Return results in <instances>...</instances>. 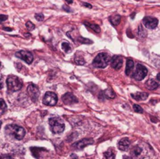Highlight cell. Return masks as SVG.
<instances>
[{
	"mask_svg": "<svg viewBox=\"0 0 160 159\" xmlns=\"http://www.w3.org/2000/svg\"><path fill=\"white\" fill-rule=\"evenodd\" d=\"M134 110L135 112H138V113H143L144 112V110L141 107L140 105H138V104H134Z\"/></svg>",
	"mask_w": 160,
	"mask_h": 159,
	"instance_id": "cell-25",
	"label": "cell"
},
{
	"mask_svg": "<svg viewBox=\"0 0 160 159\" xmlns=\"http://www.w3.org/2000/svg\"><path fill=\"white\" fill-rule=\"evenodd\" d=\"M49 127L51 131L53 133H61L64 131L65 124L63 122V119L60 117H52L48 119Z\"/></svg>",
	"mask_w": 160,
	"mask_h": 159,
	"instance_id": "cell-2",
	"label": "cell"
},
{
	"mask_svg": "<svg viewBox=\"0 0 160 159\" xmlns=\"http://www.w3.org/2000/svg\"><path fill=\"white\" fill-rule=\"evenodd\" d=\"M2 159H13L10 155H3Z\"/></svg>",
	"mask_w": 160,
	"mask_h": 159,
	"instance_id": "cell-32",
	"label": "cell"
},
{
	"mask_svg": "<svg viewBox=\"0 0 160 159\" xmlns=\"http://www.w3.org/2000/svg\"><path fill=\"white\" fill-rule=\"evenodd\" d=\"M93 143H94V140L91 139V138H85V139L81 140L80 141L76 142L75 144H73V147H75L76 149L80 150L85 148L88 145L92 144Z\"/></svg>",
	"mask_w": 160,
	"mask_h": 159,
	"instance_id": "cell-11",
	"label": "cell"
},
{
	"mask_svg": "<svg viewBox=\"0 0 160 159\" xmlns=\"http://www.w3.org/2000/svg\"><path fill=\"white\" fill-rule=\"evenodd\" d=\"M6 133H7L10 136H13L15 139L18 140H22L26 133L25 129L23 127L15 124L8 125L7 127H6Z\"/></svg>",
	"mask_w": 160,
	"mask_h": 159,
	"instance_id": "cell-1",
	"label": "cell"
},
{
	"mask_svg": "<svg viewBox=\"0 0 160 159\" xmlns=\"http://www.w3.org/2000/svg\"><path fill=\"white\" fill-rule=\"evenodd\" d=\"M123 60L122 56L120 55H113L112 59H111V66L116 70H119L120 68L122 67Z\"/></svg>",
	"mask_w": 160,
	"mask_h": 159,
	"instance_id": "cell-12",
	"label": "cell"
},
{
	"mask_svg": "<svg viewBox=\"0 0 160 159\" xmlns=\"http://www.w3.org/2000/svg\"><path fill=\"white\" fill-rule=\"evenodd\" d=\"M130 140L125 137V138H123L119 141L118 143V147L120 151H127L128 149V147L130 146Z\"/></svg>",
	"mask_w": 160,
	"mask_h": 159,
	"instance_id": "cell-13",
	"label": "cell"
},
{
	"mask_svg": "<svg viewBox=\"0 0 160 159\" xmlns=\"http://www.w3.org/2000/svg\"><path fill=\"white\" fill-rule=\"evenodd\" d=\"M105 157L106 159H115L116 154L115 151L113 148H109L107 151L105 152Z\"/></svg>",
	"mask_w": 160,
	"mask_h": 159,
	"instance_id": "cell-18",
	"label": "cell"
},
{
	"mask_svg": "<svg viewBox=\"0 0 160 159\" xmlns=\"http://www.w3.org/2000/svg\"><path fill=\"white\" fill-rule=\"evenodd\" d=\"M28 92L33 102H36L38 101V97L40 96V91L36 85L33 84L29 85L28 87Z\"/></svg>",
	"mask_w": 160,
	"mask_h": 159,
	"instance_id": "cell-7",
	"label": "cell"
},
{
	"mask_svg": "<svg viewBox=\"0 0 160 159\" xmlns=\"http://www.w3.org/2000/svg\"><path fill=\"white\" fill-rule=\"evenodd\" d=\"M58 102V97L55 93L51 91H47L45 94L43 98V104L48 106H54Z\"/></svg>",
	"mask_w": 160,
	"mask_h": 159,
	"instance_id": "cell-6",
	"label": "cell"
},
{
	"mask_svg": "<svg viewBox=\"0 0 160 159\" xmlns=\"http://www.w3.org/2000/svg\"><path fill=\"white\" fill-rule=\"evenodd\" d=\"M62 48H63V51L65 52H66V53H69V52H70L72 51V48H71L70 44L68 42H66V41L62 43Z\"/></svg>",
	"mask_w": 160,
	"mask_h": 159,
	"instance_id": "cell-21",
	"label": "cell"
},
{
	"mask_svg": "<svg viewBox=\"0 0 160 159\" xmlns=\"http://www.w3.org/2000/svg\"><path fill=\"white\" fill-rule=\"evenodd\" d=\"M7 109V106H6V104L4 102V100L3 98H1V112H0V114L3 115L4 114V112L6 111Z\"/></svg>",
	"mask_w": 160,
	"mask_h": 159,
	"instance_id": "cell-24",
	"label": "cell"
},
{
	"mask_svg": "<svg viewBox=\"0 0 160 159\" xmlns=\"http://www.w3.org/2000/svg\"><path fill=\"white\" fill-rule=\"evenodd\" d=\"M79 41L80 43H81V44H92V41L91 40H89V39H87V38H85V37H81V36H80V37H78V38L77 39Z\"/></svg>",
	"mask_w": 160,
	"mask_h": 159,
	"instance_id": "cell-23",
	"label": "cell"
},
{
	"mask_svg": "<svg viewBox=\"0 0 160 159\" xmlns=\"http://www.w3.org/2000/svg\"><path fill=\"white\" fill-rule=\"evenodd\" d=\"M145 86L148 89L150 90V91H153V90L157 89L158 87H159V84L156 82L155 80L149 79L148 80L146 83H145Z\"/></svg>",
	"mask_w": 160,
	"mask_h": 159,
	"instance_id": "cell-15",
	"label": "cell"
},
{
	"mask_svg": "<svg viewBox=\"0 0 160 159\" xmlns=\"http://www.w3.org/2000/svg\"><path fill=\"white\" fill-rule=\"evenodd\" d=\"M134 16H135V12H134V13L132 14V16H130V17H131L132 19H134Z\"/></svg>",
	"mask_w": 160,
	"mask_h": 159,
	"instance_id": "cell-37",
	"label": "cell"
},
{
	"mask_svg": "<svg viewBox=\"0 0 160 159\" xmlns=\"http://www.w3.org/2000/svg\"><path fill=\"white\" fill-rule=\"evenodd\" d=\"M66 2L68 3V4H71L73 2V0H66Z\"/></svg>",
	"mask_w": 160,
	"mask_h": 159,
	"instance_id": "cell-35",
	"label": "cell"
},
{
	"mask_svg": "<svg viewBox=\"0 0 160 159\" xmlns=\"http://www.w3.org/2000/svg\"><path fill=\"white\" fill-rule=\"evenodd\" d=\"M62 100L65 104H73L78 102V99L77 98V97H75L70 92H67L65 95H63L62 96Z\"/></svg>",
	"mask_w": 160,
	"mask_h": 159,
	"instance_id": "cell-10",
	"label": "cell"
},
{
	"mask_svg": "<svg viewBox=\"0 0 160 159\" xmlns=\"http://www.w3.org/2000/svg\"><path fill=\"white\" fill-rule=\"evenodd\" d=\"M134 62L132 59H128L127 60V64H126V70L125 73L127 76H130V73H131V71H132L133 68H134Z\"/></svg>",
	"mask_w": 160,
	"mask_h": 159,
	"instance_id": "cell-16",
	"label": "cell"
},
{
	"mask_svg": "<svg viewBox=\"0 0 160 159\" xmlns=\"http://www.w3.org/2000/svg\"><path fill=\"white\" fill-rule=\"evenodd\" d=\"M103 94L104 95V97H107L109 99H113L116 97L115 93L111 88H108V89L105 90L104 91H103Z\"/></svg>",
	"mask_w": 160,
	"mask_h": 159,
	"instance_id": "cell-17",
	"label": "cell"
},
{
	"mask_svg": "<svg viewBox=\"0 0 160 159\" xmlns=\"http://www.w3.org/2000/svg\"><path fill=\"white\" fill-rule=\"evenodd\" d=\"M6 84H7L8 89L10 91H18L22 88L23 86L22 80L17 76H13V75L8 77L6 80Z\"/></svg>",
	"mask_w": 160,
	"mask_h": 159,
	"instance_id": "cell-4",
	"label": "cell"
},
{
	"mask_svg": "<svg viewBox=\"0 0 160 159\" xmlns=\"http://www.w3.org/2000/svg\"><path fill=\"white\" fill-rule=\"evenodd\" d=\"M85 26H87L88 28H90L91 30H93L95 32L99 33L100 32V27L98 24H89V23H85Z\"/></svg>",
	"mask_w": 160,
	"mask_h": 159,
	"instance_id": "cell-20",
	"label": "cell"
},
{
	"mask_svg": "<svg viewBox=\"0 0 160 159\" xmlns=\"http://www.w3.org/2000/svg\"><path fill=\"white\" fill-rule=\"evenodd\" d=\"M83 6H85V7L89 8V9H91V8H92V6L91 5V4H89V3H83Z\"/></svg>",
	"mask_w": 160,
	"mask_h": 159,
	"instance_id": "cell-31",
	"label": "cell"
},
{
	"mask_svg": "<svg viewBox=\"0 0 160 159\" xmlns=\"http://www.w3.org/2000/svg\"><path fill=\"white\" fill-rule=\"evenodd\" d=\"M131 97L137 101H145L148 97V94L145 92H137L135 94H131Z\"/></svg>",
	"mask_w": 160,
	"mask_h": 159,
	"instance_id": "cell-14",
	"label": "cell"
},
{
	"mask_svg": "<svg viewBox=\"0 0 160 159\" xmlns=\"http://www.w3.org/2000/svg\"><path fill=\"white\" fill-rule=\"evenodd\" d=\"M110 60H111V58H110V56L108 55L107 53L102 52V53L98 54L97 56L94 59L92 65L95 68L103 69V68L106 67L109 65Z\"/></svg>",
	"mask_w": 160,
	"mask_h": 159,
	"instance_id": "cell-3",
	"label": "cell"
},
{
	"mask_svg": "<svg viewBox=\"0 0 160 159\" xmlns=\"http://www.w3.org/2000/svg\"><path fill=\"white\" fill-rule=\"evenodd\" d=\"M141 151H142V150H141V148H140L139 147H135L133 149V153H134V154L135 156H138V155L141 153Z\"/></svg>",
	"mask_w": 160,
	"mask_h": 159,
	"instance_id": "cell-26",
	"label": "cell"
},
{
	"mask_svg": "<svg viewBox=\"0 0 160 159\" xmlns=\"http://www.w3.org/2000/svg\"><path fill=\"white\" fill-rule=\"evenodd\" d=\"M143 24L148 29H155L158 26L159 20L158 19L152 17H145L143 19Z\"/></svg>",
	"mask_w": 160,
	"mask_h": 159,
	"instance_id": "cell-9",
	"label": "cell"
},
{
	"mask_svg": "<svg viewBox=\"0 0 160 159\" xmlns=\"http://www.w3.org/2000/svg\"><path fill=\"white\" fill-rule=\"evenodd\" d=\"M1 17V22H3L4 20H7V16H6V15H3V14H2V15L0 16Z\"/></svg>",
	"mask_w": 160,
	"mask_h": 159,
	"instance_id": "cell-30",
	"label": "cell"
},
{
	"mask_svg": "<svg viewBox=\"0 0 160 159\" xmlns=\"http://www.w3.org/2000/svg\"><path fill=\"white\" fill-rule=\"evenodd\" d=\"M3 29L5 30H7V31H11V30H13L12 28H3Z\"/></svg>",
	"mask_w": 160,
	"mask_h": 159,
	"instance_id": "cell-34",
	"label": "cell"
},
{
	"mask_svg": "<svg viewBox=\"0 0 160 159\" xmlns=\"http://www.w3.org/2000/svg\"><path fill=\"white\" fill-rule=\"evenodd\" d=\"M138 35L141 36V37H145V35H146V31L144 30V29L142 28L141 26L139 27V30H138Z\"/></svg>",
	"mask_w": 160,
	"mask_h": 159,
	"instance_id": "cell-29",
	"label": "cell"
},
{
	"mask_svg": "<svg viewBox=\"0 0 160 159\" xmlns=\"http://www.w3.org/2000/svg\"><path fill=\"white\" fill-rule=\"evenodd\" d=\"M156 78H157L158 80H160V73H158Z\"/></svg>",
	"mask_w": 160,
	"mask_h": 159,
	"instance_id": "cell-36",
	"label": "cell"
},
{
	"mask_svg": "<svg viewBox=\"0 0 160 159\" xmlns=\"http://www.w3.org/2000/svg\"><path fill=\"white\" fill-rule=\"evenodd\" d=\"M35 19L38 20V21H43L44 19H45V17L43 15L42 13H37L35 14Z\"/></svg>",
	"mask_w": 160,
	"mask_h": 159,
	"instance_id": "cell-28",
	"label": "cell"
},
{
	"mask_svg": "<svg viewBox=\"0 0 160 159\" xmlns=\"http://www.w3.org/2000/svg\"><path fill=\"white\" fill-rule=\"evenodd\" d=\"M26 28H28L29 30H35V24H34L33 23L30 22V21H28L27 24H26Z\"/></svg>",
	"mask_w": 160,
	"mask_h": 159,
	"instance_id": "cell-27",
	"label": "cell"
},
{
	"mask_svg": "<svg viewBox=\"0 0 160 159\" xmlns=\"http://www.w3.org/2000/svg\"><path fill=\"white\" fill-rule=\"evenodd\" d=\"M16 56L20 59L24 60V62H26L28 64H31L34 59L32 53L28 51H20L16 53Z\"/></svg>",
	"mask_w": 160,
	"mask_h": 159,
	"instance_id": "cell-8",
	"label": "cell"
},
{
	"mask_svg": "<svg viewBox=\"0 0 160 159\" xmlns=\"http://www.w3.org/2000/svg\"><path fill=\"white\" fill-rule=\"evenodd\" d=\"M74 62H75L78 65H84L85 63V59H84V58H83L82 55H76V57L74 58Z\"/></svg>",
	"mask_w": 160,
	"mask_h": 159,
	"instance_id": "cell-22",
	"label": "cell"
},
{
	"mask_svg": "<svg viewBox=\"0 0 160 159\" xmlns=\"http://www.w3.org/2000/svg\"><path fill=\"white\" fill-rule=\"evenodd\" d=\"M63 9L64 10H66V12H71V11H70V8L68 7V6H63Z\"/></svg>",
	"mask_w": 160,
	"mask_h": 159,
	"instance_id": "cell-33",
	"label": "cell"
},
{
	"mask_svg": "<svg viewBox=\"0 0 160 159\" xmlns=\"http://www.w3.org/2000/svg\"><path fill=\"white\" fill-rule=\"evenodd\" d=\"M148 74V70L147 68L144 66L143 65L141 64H138L137 65V67H136V70H135L134 73L132 74V77L136 80H138V81H141L144 80L146 76Z\"/></svg>",
	"mask_w": 160,
	"mask_h": 159,
	"instance_id": "cell-5",
	"label": "cell"
},
{
	"mask_svg": "<svg viewBox=\"0 0 160 159\" xmlns=\"http://www.w3.org/2000/svg\"><path fill=\"white\" fill-rule=\"evenodd\" d=\"M120 19H121V17L120 15H115L113 16V17H110L109 21L112 24L114 25V26H116V25L120 24Z\"/></svg>",
	"mask_w": 160,
	"mask_h": 159,
	"instance_id": "cell-19",
	"label": "cell"
}]
</instances>
